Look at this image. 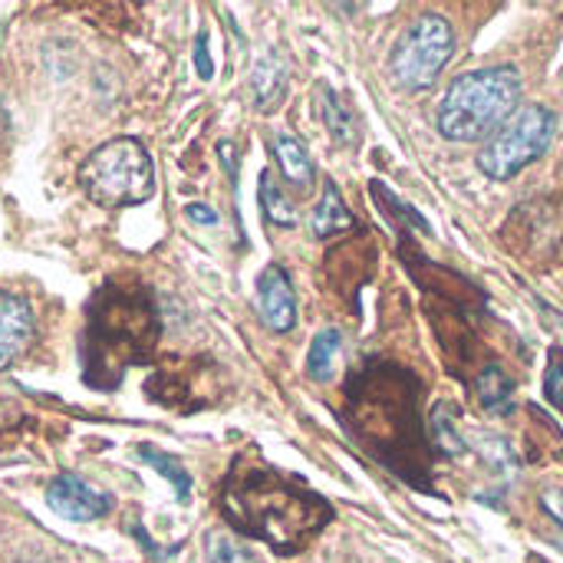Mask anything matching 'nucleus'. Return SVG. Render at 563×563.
Masks as SVG:
<instances>
[{
	"label": "nucleus",
	"instance_id": "obj_1",
	"mask_svg": "<svg viewBox=\"0 0 563 563\" xmlns=\"http://www.w3.org/2000/svg\"><path fill=\"white\" fill-rule=\"evenodd\" d=\"M221 511L238 534L264 541L277 554L303 551V544L333 521V508L323 495L294 475L251 462H238L228 472Z\"/></svg>",
	"mask_w": 563,
	"mask_h": 563
},
{
	"label": "nucleus",
	"instance_id": "obj_25",
	"mask_svg": "<svg viewBox=\"0 0 563 563\" xmlns=\"http://www.w3.org/2000/svg\"><path fill=\"white\" fill-rule=\"evenodd\" d=\"M7 132H10V115H7V109H3V102H0V142L7 139Z\"/></svg>",
	"mask_w": 563,
	"mask_h": 563
},
{
	"label": "nucleus",
	"instance_id": "obj_18",
	"mask_svg": "<svg viewBox=\"0 0 563 563\" xmlns=\"http://www.w3.org/2000/svg\"><path fill=\"white\" fill-rule=\"evenodd\" d=\"M205 561L208 563H261L257 554L241 544L238 538L224 534V531H211L205 538Z\"/></svg>",
	"mask_w": 563,
	"mask_h": 563
},
{
	"label": "nucleus",
	"instance_id": "obj_24",
	"mask_svg": "<svg viewBox=\"0 0 563 563\" xmlns=\"http://www.w3.org/2000/svg\"><path fill=\"white\" fill-rule=\"evenodd\" d=\"M544 508L551 511V518H554V521H558V525L563 528V498L561 495H554V492H551V495H544Z\"/></svg>",
	"mask_w": 563,
	"mask_h": 563
},
{
	"label": "nucleus",
	"instance_id": "obj_2",
	"mask_svg": "<svg viewBox=\"0 0 563 563\" xmlns=\"http://www.w3.org/2000/svg\"><path fill=\"white\" fill-rule=\"evenodd\" d=\"M158 307L145 284L109 280L89 303V323L82 333L86 383L115 389L129 366L145 363L158 340Z\"/></svg>",
	"mask_w": 563,
	"mask_h": 563
},
{
	"label": "nucleus",
	"instance_id": "obj_11",
	"mask_svg": "<svg viewBox=\"0 0 563 563\" xmlns=\"http://www.w3.org/2000/svg\"><path fill=\"white\" fill-rule=\"evenodd\" d=\"M287 66L277 53H267L254 63V73H251V96H254V106L261 112H271L274 106H280V99L287 96Z\"/></svg>",
	"mask_w": 563,
	"mask_h": 563
},
{
	"label": "nucleus",
	"instance_id": "obj_19",
	"mask_svg": "<svg viewBox=\"0 0 563 563\" xmlns=\"http://www.w3.org/2000/svg\"><path fill=\"white\" fill-rule=\"evenodd\" d=\"M139 459H142V462H148L158 475H165V478L172 482V488H175V498H178V501H188V495H191V478H188V472H185L172 455L155 452V449H139Z\"/></svg>",
	"mask_w": 563,
	"mask_h": 563
},
{
	"label": "nucleus",
	"instance_id": "obj_15",
	"mask_svg": "<svg viewBox=\"0 0 563 563\" xmlns=\"http://www.w3.org/2000/svg\"><path fill=\"white\" fill-rule=\"evenodd\" d=\"M320 109H323V122H327L330 135H333L340 145H356V142H360L356 115H353V109L343 102V96H336L333 89H323Z\"/></svg>",
	"mask_w": 563,
	"mask_h": 563
},
{
	"label": "nucleus",
	"instance_id": "obj_14",
	"mask_svg": "<svg viewBox=\"0 0 563 563\" xmlns=\"http://www.w3.org/2000/svg\"><path fill=\"white\" fill-rule=\"evenodd\" d=\"M340 356H343V336L340 330H320L310 343V353H307V373L313 383H330L336 366H340Z\"/></svg>",
	"mask_w": 563,
	"mask_h": 563
},
{
	"label": "nucleus",
	"instance_id": "obj_4",
	"mask_svg": "<svg viewBox=\"0 0 563 563\" xmlns=\"http://www.w3.org/2000/svg\"><path fill=\"white\" fill-rule=\"evenodd\" d=\"M521 76L515 66H485L462 73L439 106V135L449 142H482L492 139L521 102Z\"/></svg>",
	"mask_w": 563,
	"mask_h": 563
},
{
	"label": "nucleus",
	"instance_id": "obj_6",
	"mask_svg": "<svg viewBox=\"0 0 563 563\" xmlns=\"http://www.w3.org/2000/svg\"><path fill=\"white\" fill-rule=\"evenodd\" d=\"M558 135V112L544 102L518 109L478 152V168L492 181H511L538 162Z\"/></svg>",
	"mask_w": 563,
	"mask_h": 563
},
{
	"label": "nucleus",
	"instance_id": "obj_10",
	"mask_svg": "<svg viewBox=\"0 0 563 563\" xmlns=\"http://www.w3.org/2000/svg\"><path fill=\"white\" fill-rule=\"evenodd\" d=\"M36 320L26 300L0 294V369H10L33 343Z\"/></svg>",
	"mask_w": 563,
	"mask_h": 563
},
{
	"label": "nucleus",
	"instance_id": "obj_5",
	"mask_svg": "<svg viewBox=\"0 0 563 563\" xmlns=\"http://www.w3.org/2000/svg\"><path fill=\"white\" fill-rule=\"evenodd\" d=\"M82 191L106 208H129L142 205L155 195V165L139 139L119 135L79 165Z\"/></svg>",
	"mask_w": 563,
	"mask_h": 563
},
{
	"label": "nucleus",
	"instance_id": "obj_12",
	"mask_svg": "<svg viewBox=\"0 0 563 563\" xmlns=\"http://www.w3.org/2000/svg\"><path fill=\"white\" fill-rule=\"evenodd\" d=\"M274 155H277V165H280V175L300 188V191H310L313 188V178H317V165L307 152V145L294 135H274Z\"/></svg>",
	"mask_w": 563,
	"mask_h": 563
},
{
	"label": "nucleus",
	"instance_id": "obj_22",
	"mask_svg": "<svg viewBox=\"0 0 563 563\" xmlns=\"http://www.w3.org/2000/svg\"><path fill=\"white\" fill-rule=\"evenodd\" d=\"M195 69H198L201 79L214 76V63H211V53H208V33H198V40H195Z\"/></svg>",
	"mask_w": 563,
	"mask_h": 563
},
{
	"label": "nucleus",
	"instance_id": "obj_3",
	"mask_svg": "<svg viewBox=\"0 0 563 563\" xmlns=\"http://www.w3.org/2000/svg\"><path fill=\"white\" fill-rule=\"evenodd\" d=\"M406 379H409L406 373L389 369V366L366 369L356 376V383L350 379V402H353V412L383 416V422H356L363 445L393 472L412 478V459L406 445L419 449V442L426 439H422V422H419V406H416L419 393L416 386L406 389Z\"/></svg>",
	"mask_w": 563,
	"mask_h": 563
},
{
	"label": "nucleus",
	"instance_id": "obj_20",
	"mask_svg": "<svg viewBox=\"0 0 563 563\" xmlns=\"http://www.w3.org/2000/svg\"><path fill=\"white\" fill-rule=\"evenodd\" d=\"M432 432H435V442H439L449 455H465V452H468L465 439L452 429V419L445 416V406L435 409V416H432Z\"/></svg>",
	"mask_w": 563,
	"mask_h": 563
},
{
	"label": "nucleus",
	"instance_id": "obj_9",
	"mask_svg": "<svg viewBox=\"0 0 563 563\" xmlns=\"http://www.w3.org/2000/svg\"><path fill=\"white\" fill-rule=\"evenodd\" d=\"M257 313L274 333H290L297 323V294L280 264H267L257 277Z\"/></svg>",
	"mask_w": 563,
	"mask_h": 563
},
{
	"label": "nucleus",
	"instance_id": "obj_7",
	"mask_svg": "<svg viewBox=\"0 0 563 563\" xmlns=\"http://www.w3.org/2000/svg\"><path fill=\"white\" fill-rule=\"evenodd\" d=\"M452 53H455V26L449 23V16L422 13L406 26V33L393 46L389 73L396 86L409 92H422L439 79Z\"/></svg>",
	"mask_w": 563,
	"mask_h": 563
},
{
	"label": "nucleus",
	"instance_id": "obj_17",
	"mask_svg": "<svg viewBox=\"0 0 563 563\" xmlns=\"http://www.w3.org/2000/svg\"><path fill=\"white\" fill-rule=\"evenodd\" d=\"M261 208H264V218H267L274 228H294V224H297V208H294V201L280 191V185L274 181L271 172L261 175Z\"/></svg>",
	"mask_w": 563,
	"mask_h": 563
},
{
	"label": "nucleus",
	"instance_id": "obj_23",
	"mask_svg": "<svg viewBox=\"0 0 563 563\" xmlns=\"http://www.w3.org/2000/svg\"><path fill=\"white\" fill-rule=\"evenodd\" d=\"M188 218L198 221V224H218V211L205 208V205H188Z\"/></svg>",
	"mask_w": 563,
	"mask_h": 563
},
{
	"label": "nucleus",
	"instance_id": "obj_8",
	"mask_svg": "<svg viewBox=\"0 0 563 563\" xmlns=\"http://www.w3.org/2000/svg\"><path fill=\"white\" fill-rule=\"evenodd\" d=\"M46 505H49L59 518L76 521V525L99 521V518H106L109 508H112V501H109L102 492L89 488V485H86L82 478H76V475H56V478L49 482V488H46Z\"/></svg>",
	"mask_w": 563,
	"mask_h": 563
},
{
	"label": "nucleus",
	"instance_id": "obj_13",
	"mask_svg": "<svg viewBox=\"0 0 563 563\" xmlns=\"http://www.w3.org/2000/svg\"><path fill=\"white\" fill-rule=\"evenodd\" d=\"M310 224H313V234H317V238H333V234L350 231V228L356 224V218L350 214V208H346L343 191H340L336 181H327V185H323V198H320V205L313 208Z\"/></svg>",
	"mask_w": 563,
	"mask_h": 563
},
{
	"label": "nucleus",
	"instance_id": "obj_16",
	"mask_svg": "<svg viewBox=\"0 0 563 563\" xmlns=\"http://www.w3.org/2000/svg\"><path fill=\"white\" fill-rule=\"evenodd\" d=\"M511 396H515V383L501 373V366H488V369L478 376V399H482V406H485L488 412L508 416V412L515 409Z\"/></svg>",
	"mask_w": 563,
	"mask_h": 563
},
{
	"label": "nucleus",
	"instance_id": "obj_21",
	"mask_svg": "<svg viewBox=\"0 0 563 563\" xmlns=\"http://www.w3.org/2000/svg\"><path fill=\"white\" fill-rule=\"evenodd\" d=\"M544 393H548L551 406L563 412V360H554V363L548 366V376H544Z\"/></svg>",
	"mask_w": 563,
	"mask_h": 563
}]
</instances>
